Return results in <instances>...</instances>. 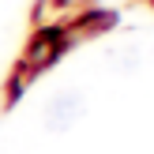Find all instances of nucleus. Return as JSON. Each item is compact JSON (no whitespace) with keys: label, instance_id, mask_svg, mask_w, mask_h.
Instances as JSON below:
<instances>
[{"label":"nucleus","instance_id":"f257e3e1","mask_svg":"<svg viewBox=\"0 0 154 154\" xmlns=\"http://www.w3.org/2000/svg\"><path fill=\"white\" fill-rule=\"evenodd\" d=\"M83 98L75 94V90H64V94L49 98V105H45V124L53 128V132H64V128H72L75 120L83 117Z\"/></svg>","mask_w":154,"mask_h":154}]
</instances>
